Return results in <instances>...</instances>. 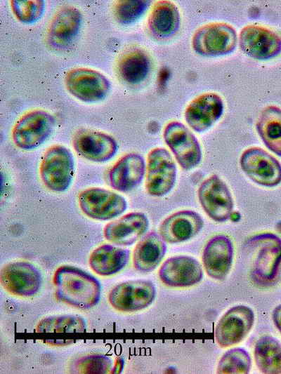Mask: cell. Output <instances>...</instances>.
Wrapping results in <instances>:
<instances>
[{"label": "cell", "mask_w": 281, "mask_h": 374, "mask_svg": "<svg viewBox=\"0 0 281 374\" xmlns=\"http://www.w3.org/2000/svg\"><path fill=\"white\" fill-rule=\"evenodd\" d=\"M235 29L229 24L213 22L197 29L192 38L194 51L203 56H221L232 53L237 45Z\"/></svg>", "instance_id": "cell-5"}, {"label": "cell", "mask_w": 281, "mask_h": 374, "mask_svg": "<svg viewBox=\"0 0 281 374\" xmlns=\"http://www.w3.org/2000/svg\"><path fill=\"white\" fill-rule=\"evenodd\" d=\"M240 164L247 176L259 185L273 187L281 182V163L260 147H250L244 150Z\"/></svg>", "instance_id": "cell-9"}, {"label": "cell", "mask_w": 281, "mask_h": 374, "mask_svg": "<svg viewBox=\"0 0 281 374\" xmlns=\"http://www.w3.org/2000/svg\"><path fill=\"white\" fill-rule=\"evenodd\" d=\"M53 283L57 298L73 307L89 309L100 300L101 286L98 280L75 267H58L53 275Z\"/></svg>", "instance_id": "cell-1"}, {"label": "cell", "mask_w": 281, "mask_h": 374, "mask_svg": "<svg viewBox=\"0 0 281 374\" xmlns=\"http://www.w3.org/2000/svg\"><path fill=\"white\" fill-rule=\"evenodd\" d=\"M256 130L266 147L281 156V109L275 105L265 107L259 116Z\"/></svg>", "instance_id": "cell-27"}, {"label": "cell", "mask_w": 281, "mask_h": 374, "mask_svg": "<svg viewBox=\"0 0 281 374\" xmlns=\"http://www.w3.org/2000/svg\"><path fill=\"white\" fill-rule=\"evenodd\" d=\"M150 1L121 0L117 1L114 8L117 21L124 25L133 23L147 11Z\"/></svg>", "instance_id": "cell-32"}, {"label": "cell", "mask_w": 281, "mask_h": 374, "mask_svg": "<svg viewBox=\"0 0 281 374\" xmlns=\"http://www.w3.org/2000/svg\"><path fill=\"white\" fill-rule=\"evenodd\" d=\"M166 246L155 232H150L136 244L133 253L134 268L143 272L154 270L164 258Z\"/></svg>", "instance_id": "cell-24"}, {"label": "cell", "mask_w": 281, "mask_h": 374, "mask_svg": "<svg viewBox=\"0 0 281 374\" xmlns=\"http://www.w3.org/2000/svg\"><path fill=\"white\" fill-rule=\"evenodd\" d=\"M151 62L148 55L140 50H134L124 55L118 63L120 78L129 84H138L148 76Z\"/></svg>", "instance_id": "cell-28"}, {"label": "cell", "mask_w": 281, "mask_h": 374, "mask_svg": "<svg viewBox=\"0 0 281 374\" xmlns=\"http://www.w3.org/2000/svg\"><path fill=\"white\" fill-rule=\"evenodd\" d=\"M11 7L18 20L32 24L41 18L45 3L41 0H13L11 1Z\"/></svg>", "instance_id": "cell-33"}, {"label": "cell", "mask_w": 281, "mask_h": 374, "mask_svg": "<svg viewBox=\"0 0 281 374\" xmlns=\"http://www.w3.org/2000/svg\"><path fill=\"white\" fill-rule=\"evenodd\" d=\"M259 370L266 374H281V344L270 336L261 338L254 347Z\"/></svg>", "instance_id": "cell-29"}, {"label": "cell", "mask_w": 281, "mask_h": 374, "mask_svg": "<svg viewBox=\"0 0 281 374\" xmlns=\"http://www.w3.org/2000/svg\"><path fill=\"white\" fill-rule=\"evenodd\" d=\"M180 13L177 6L169 1H159L154 5L148 18V28L158 39L173 36L180 26Z\"/></svg>", "instance_id": "cell-26"}, {"label": "cell", "mask_w": 281, "mask_h": 374, "mask_svg": "<svg viewBox=\"0 0 281 374\" xmlns=\"http://www.w3.org/2000/svg\"><path fill=\"white\" fill-rule=\"evenodd\" d=\"M176 167L170 153L164 148L156 147L148 155L146 166L145 189L153 196H163L174 187Z\"/></svg>", "instance_id": "cell-7"}, {"label": "cell", "mask_w": 281, "mask_h": 374, "mask_svg": "<svg viewBox=\"0 0 281 374\" xmlns=\"http://www.w3.org/2000/svg\"><path fill=\"white\" fill-rule=\"evenodd\" d=\"M222 98L213 92L203 93L193 99L185 110V119L188 126L197 133L206 131L222 116Z\"/></svg>", "instance_id": "cell-16"}, {"label": "cell", "mask_w": 281, "mask_h": 374, "mask_svg": "<svg viewBox=\"0 0 281 374\" xmlns=\"http://www.w3.org/2000/svg\"><path fill=\"white\" fill-rule=\"evenodd\" d=\"M149 220L140 212L127 213L107 223L103 230L105 238L117 246H130L148 230Z\"/></svg>", "instance_id": "cell-21"}, {"label": "cell", "mask_w": 281, "mask_h": 374, "mask_svg": "<svg viewBox=\"0 0 281 374\" xmlns=\"http://www.w3.org/2000/svg\"><path fill=\"white\" fill-rule=\"evenodd\" d=\"M129 254L127 249L103 244L92 251L89 263L97 274L110 276L124 268L129 261Z\"/></svg>", "instance_id": "cell-25"}, {"label": "cell", "mask_w": 281, "mask_h": 374, "mask_svg": "<svg viewBox=\"0 0 281 374\" xmlns=\"http://www.w3.org/2000/svg\"><path fill=\"white\" fill-rule=\"evenodd\" d=\"M65 83L71 95L86 102L103 100L110 90V84L106 76L87 68L71 69L65 76Z\"/></svg>", "instance_id": "cell-10"}, {"label": "cell", "mask_w": 281, "mask_h": 374, "mask_svg": "<svg viewBox=\"0 0 281 374\" xmlns=\"http://www.w3.org/2000/svg\"><path fill=\"white\" fill-rule=\"evenodd\" d=\"M160 280L171 287H188L199 283L203 276L200 262L187 255L168 258L159 270Z\"/></svg>", "instance_id": "cell-18"}, {"label": "cell", "mask_w": 281, "mask_h": 374, "mask_svg": "<svg viewBox=\"0 0 281 374\" xmlns=\"http://www.w3.org/2000/svg\"><path fill=\"white\" fill-rule=\"evenodd\" d=\"M203 225L204 221L197 213L183 210L164 219L159 226V233L164 241L177 243L195 236Z\"/></svg>", "instance_id": "cell-22"}, {"label": "cell", "mask_w": 281, "mask_h": 374, "mask_svg": "<svg viewBox=\"0 0 281 374\" xmlns=\"http://www.w3.org/2000/svg\"><path fill=\"white\" fill-rule=\"evenodd\" d=\"M145 173L143 157L136 153H129L120 158L109 170L107 180L114 189L127 192L142 182Z\"/></svg>", "instance_id": "cell-20"}, {"label": "cell", "mask_w": 281, "mask_h": 374, "mask_svg": "<svg viewBox=\"0 0 281 374\" xmlns=\"http://www.w3.org/2000/svg\"><path fill=\"white\" fill-rule=\"evenodd\" d=\"M239 44L244 54L259 60H270L281 53V36L261 25L243 27L239 34Z\"/></svg>", "instance_id": "cell-12"}, {"label": "cell", "mask_w": 281, "mask_h": 374, "mask_svg": "<svg viewBox=\"0 0 281 374\" xmlns=\"http://www.w3.org/2000/svg\"><path fill=\"white\" fill-rule=\"evenodd\" d=\"M255 249L251 276L258 283L268 285L276 279L281 265V239L272 233L257 234L249 239Z\"/></svg>", "instance_id": "cell-2"}, {"label": "cell", "mask_w": 281, "mask_h": 374, "mask_svg": "<svg viewBox=\"0 0 281 374\" xmlns=\"http://www.w3.org/2000/svg\"><path fill=\"white\" fill-rule=\"evenodd\" d=\"M155 295V287L151 281L133 280L115 286L109 293L108 300L115 309L131 312L148 307Z\"/></svg>", "instance_id": "cell-13"}, {"label": "cell", "mask_w": 281, "mask_h": 374, "mask_svg": "<svg viewBox=\"0 0 281 374\" xmlns=\"http://www.w3.org/2000/svg\"><path fill=\"white\" fill-rule=\"evenodd\" d=\"M85 320L79 316H52L43 319L37 326L38 333H81L85 331Z\"/></svg>", "instance_id": "cell-30"}, {"label": "cell", "mask_w": 281, "mask_h": 374, "mask_svg": "<svg viewBox=\"0 0 281 374\" xmlns=\"http://www.w3.org/2000/svg\"><path fill=\"white\" fill-rule=\"evenodd\" d=\"M42 182L51 191L63 192L70 186L74 173L72 152L63 145H53L44 153L39 167Z\"/></svg>", "instance_id": "cell-3"}, {"label": "cell", "mask_w": 281, "mask_h": 374, "mask_svg": "<svg viewBox=\"0 0 281 374\" xmlns=\"http://www.w3.org/2000/svg\"><path fill=\"white\" fill-rule=\"evenodd\" d=\"M55 126L54 117L48 112L36 109L22 116L15 123L12 138L15 145L25 150L35 149L52 134Z\"/></svg>", "instance_id": "cell-4"}, {"label": "cell", "mask_w": 281, "mask_h": 374, "mask_svg": "<svg viewBox=\"0 0 281 374\" xmlns=\"http://www.w3.org/2000/svg\"><path fill=\"white\" fill-rule=\"evenodd\" d=\"M0 282L11 294L30 297L39 291L41 276L38 269L31 263L16 261L3 267L0 272Z\"/></svg>", "instance_id": "cell-15"}, {"label": "cell", "mask_w": 281, "mask_h": 374, "mask_svg": "<svg viewBox=\"0 0 281 374\" xmlns=\"http://www.w3.org/2000/svg\"><path fill=\"white\" fill-rule=\"evenodd\" d=\"M81 14L74 7L60 9L52 18L48 29V39L56 47H64L73 41L81 25Z\"/></svg>", "instance_id": "cell-23"}, {"label": "cell", "mask_w": 281, "mask_h": 374, "mask_svg": "<svg viewBox=\"0 0 281 374\" xmlns=\"http://www.w3.org/2000/svg\"><path fill=\"white\" fill-rule=\"evenodd\" d=\"M111 368V360L103 355H89L75 364L76 371L79 373H107Z\"/></svg>", "instance_id": "cell-34"}, {"label": "cell", "mask_w": 281, "mask_h": 374, "mask_svg": "<svg viewBox=\"0 0 281 374\" xmlns=\"http://www.w3.org/2000/svg\"><path fill=\"white\" fill-rule=\"evenodd\" d=\"M254 322L251 308L240 305L228 309L218 321L215 329V339L221 347H228L240 342L249 333Z\"/></svg>", "instance_id": "cell-14"}, {"label": "cell", "mask_w": 281, "mask_h": 374, "mask_svg": "<svg viewBox=\"0 0 281 374\" xmlns=\"http://www.w3.org/2000/svg\"><path fill=\"white\" fill-rule=\"evenodd\" d=\"M163 136L183 169L189 171L200 163L202 156L200 144L184 124L171 121L165 126Z\"/></svg>", "instance_id": "cell-6"}, {"label": "cell", "mask_w": 281, "mask_h": 374, "mask_svg": "<svg viewBox=\"0 0 281 374\" xmlns=\"http://www.w3.org/2000/svg\"><path fill=\"white\" fill-rule=\"evenodd\" d=\"M251 366L249 353L242 348L228 350L220 359L217 373H248Z\"/></svg>", "instance_id": "cell-31"}, {"label": "cell", "mask_w": 281, "mask_h": 374, "mask_svg": "<svg viewBox=\"0 0 281 374\" xmlns=\"http://www.w3.org/2000/svg\"><path fill=\"white\" fill-rule=\"evenodd\" d=\"M273 320L281 333V305H277L273 311Z\"/></svg>", "instance_id": "cell-35"}, {"label": "cell", "mask_w": 281, "mask_h": 374, "mask_svg": "<svg viewBox=\"0 0 281 374\" xmlns=\"http://www.w3.org/2000/svg\"><path fill=\"white\" fill-rule=\"evenodd\" d=\"M202 258L208 276L217 280L225 279L233 258V246L230 238L226 235L212 237L205 245Z\"/></svg>", "instance_id": "cell-19"}, {"label": "cell", "mask_w": 281, "mask_h": 374, "mask_svg": "<svg viewBox=\"0 0 281 374\" xmlns=\"http://www.w3.org/2000/svg\"><path fill=\"white\" fill-rule=\"evenodd\" d=\"M81 211L88 217L107 220L122 214L126 209V199L108 189L92 187L82 191L78 196Z\"/></svg>", "instance_id": "cell-8"}, {"label": "cell", "mask_w": 281, "mask_h": 374, "mask_svg": "<svg viewBox=\"0 0 281 374\" xmlns=\"http://www.w3.org/2000/svg\"><path fill=\"white\" fill-rule=\"evenodd\" d=\"M200 205L207 215L216 222H225L230 218L233 199L227 185L218 175L204 180L198 189Z\"/></svg>", "instance_id": "cell-11"}, {"label": "cell", "mask_w": 281, "mask_h": 374, "mask_svg": "<svg viewBox=\"0 0 281 374\" xmlns=\"http://www.w3.org/2000/svg\"><path fill=\"white\" fill-rule=\"evenodd\" d=\"M74 150L83 158L94 162H104L112 158L118 149L110 135L96 131L81 130L73 137Z\"/></svg>", "instance_id": "cell-17"}]
</instances>
